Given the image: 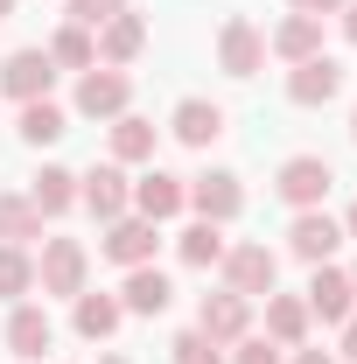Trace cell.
Wrapping results in <instances>:
<instances>
[{
  "instance_id": "23",
  "label": "cell",
  "mask_w": 357,
  "mask_h": 364,
  "mask_svg": "<svg viewBox=\"0 0 357 364\" xmlns=\"http://www.w3.org/2000/svg\"><path fill=\"white\" fill-rule=\"evenodd\" d=\"M28 203H36L43 218H63V210L78 203V176H70V168H43V176L28 182Z\"/></svg>"
},
{
  "instance_id": "38",
  "label": "cell",
  "mask_w": 357,
  "mask_h": 364,
  "mask_svg": "<svg viewBox=\"0 0 357 364\" xmlns=\"http://www.w3.org/2000/svg\"><path fill=\"white\" fill-rule=\"evenodd\" d=\"M7 14H14V0H0V21H7Z\"/></svg>"
},
{
  "instance_id": "28",
  "label": "cell",
  "mask_w": 357,
  "mask_h": 364,
  "mask_svg": "<svg viewBox=\"0 0 357 364\" xmlns=\"http://www.w3.org/2000/svg\"><path fill=\"white\" fill-rule=\"evenodd\" d=\"M36 287V259H28V245H0V301H21Z\"/></svg>"
},
{
  "instance_id": "13",
  "label": "cell",
  "mask_w": 357,
  "mask_h": 364,
  "mask_svg": "<svg viewBox=\"0 0 357 364\" xmlns=\"http://www.w3.org/2000/svg\"><path fill=\"white\" fill-rule=\"evenodd\" d=\"M56 343V322H49V309H36V301H14V316H7V350L21 364H36Z\"/></svg>"
},
{
  "instance_id": "36",
  "label": "cell",
  "mask_w": 357,
  "mask_h": 364,
  "mask_svg": "<svg viewBox=\"0 0 357 364\" xmlns=\"http://www.w3.org/2000/svg\"><path fill=\"white\" fill-rule=\"evenodd\" d=\"M343 238H357V203H351V218H343Z\"/></svg>"
},
{
  "instance_id": "12",
  "label": "cell",
  "mask_w": 357,
  "mask_h": 364,
  "mask_svg": "<svg viewBox=\"0 0 357 364\" xmlns=\"http://www.w3.org/2000/svg\"><path fill=\"white\" fill-rule=\"evenodd\" d=\"M196 329H203L211 343H238V336L252 329V301H245V294H231V287H224V294H203Z\"/></svg>"
},
{
  "instance_id": "1",
  "label": "cell",
  "mask_w": 357,
  "mask_h": 364,
  "mask_svg": "<svg viewBox=\"0 0 357 364\" xmlns=\"http://www.w3.org/2000/svg\"><path fill=\"white\" fill-rule=\"evenodd\" d=\"M85 273H91L85 238H43V259H36V287H43V294L78 301V294H85Z\"/></svg>"
},
{
  "instance_id": "9",
  "label": "cell",
  "mask_w": 357,
  "mask_h": 364,
  "mask_svg": "<svg viewBox=\"0 0 357 364\" xmlns=\"http://www.w3.org/2000/svg\"><path fill=\"white\" fill-rule=\"evenodd\" d=\"M218 63H224V77H252V70L267 63V36H260L245 14H231L218 28Z\"/></svg>"
},
{
  "instance_id": "32",
  "label": "cell",
  "mask_w": 357,
  "mask_h": 364,
  "mask_svg": "<svg viewBox=\"0 0 357 364\" xmlns=\"http://www.w3.org/2000/svg\"><path fill=\"white\" fill-rule=\"evenodd\" d=\"M287 7H294V14H315V21H322V14H343V0H287Z\"/></svg>"
},
{
  "instance_id": "7",
  "label": "cell",
  "mask_w": 357,
  "mask_h": 364,
  "mask_svg": "<svg viewBox=\"0 0 357 364\" xmlns=\"http://www.w3.org/2000/svg\"><path fill=\"white\" fill-rule=\"evenodd\" d=\"M49 85H56V63H49V49H14V56L0 63V91H7V98H21V105L49 98Z\"/></svg>"
},
{
  "instance_id": "26",
  "label": "cell",
  "mask_w": 357,
  "mask_h": 364,
  "mask_svg": "<svg viewBox=\"0 0 357 364\" xmlns=\"http://www.w3.org/2000/svg\"><path fill=\"white\" fill-rule=\"evenodd\" d=\"M43 238V210L28 196H0V245H28Z\"/></svg>"
},
{
  "instance_id": "21",
  "label": "cell",
  "mask_w": 357,
  "mask_h": 364,
  "mask_svg": "<svg viewBox=\"0 0 357 364\" xmlns=\"http://www.w3.org/2000/svg\"><path fill=\"white\" fill-rule=\"evenodd\" d=\"M154 140H161V127H154V119L119 112V119H112V161H119V168H127V161H154Z\"/></svg>"
},
{
  "instance_id": "3",
  "label": "cell",
  "mask_w": 357,
  "mask_h": 364,
  "mask_svg": "<svg viewBox=\"0 0 357 364\" xmlns=\"http://www.w3.org/2000/svg\"><path fill=\"white\" fill-rule=\"evenodd\" d=\"M329 182H336V168H329L322 154H287L280 176H273V189H280V203H294V210H322Z\"/></svg>"
},
{
  "instance_id": "29",
  "label": "cell",
  "mask_w": 357,
  "mask_h": 364,
  "mask_svg": "<svg viewBox=\"0 0 357 364\" xmlns=\"http://www.w3.org/2000/svg\"><path fill=\"white\" fill-rule=\"evenodd\" d=\"M169 350H176V364H224V343H211L203 329H182Z\"/></svg>"
},
{
  "instance_id": "27",
  "label": "cell",
  "mask_w": 357,
  "mask_h": 364,
  "mask_svg": "<svg viewBox=\"0 0 357 364\" xmlns=\"http://www.w3.org/2000/svg\"><path fill=\"white\" fill-rule=\"evenodd\" d=\"M70 134V119H63V105H49V98H36V105H21V140L28 147H49V140Z\"/></svg>"
},
{
  "instance_id": "11",
  "label": "cell",
  "mask_w": 357,
  "mask_h": 364,
  "mask_svg": "<svg viewBox=\"0 0 357 364\" xmlns=\"http://www.w3.org/2000/svg\"><path fill=\"white\" fill-rule=\"evenodd\" d=\"M302 301H309V316L336 322V329L357 316V294H351V273H343V267H315V273H309V294H302Z\"/></svg>"
},
{
  "instance_id": "37",
  "label": "cell",
  "mask_w": 357,
  "mask_h": 364,
  "mask_svg": "<svg viewBox=\"0 0 357 364\" xmlns=\"http://www.w3.org/2000/svg\"><path fill=\"white\" fill-rule=\"evenodd\" d=\"M98 364H134V358H119V350H105V358H98Z\"/></svg>"
},
{
  "instance_id": "39",
  "label": "cell",
  "mask_w": 357,
  "mask_h": 364,
  "mask_svg": "<svg viewBox=\"0 0 357 364\" xmlns=\"http://www.w3.org/2000/svg\"><path fill=\"white\" fill-rule=\"evenodd\" d=\"M351 140H357V112H351Z\"/></svg>"
},
{
  "instance_id": "18",
  "label": "cell",
  "mask_w": 357,
  "mask_h": 364,
  "mask_svg": "<svg viewBox=\"0 0 357 364\" xmlns=\"http://www.w3.org/2000/svg\"><path fill=\"white\" fill-rule=\"evenodd\" d=\"M91 43H98V63H112V70H119V63H134L140 49H147V21H140V14H112Z\"/></svg>"
},
{
  "instance_id": "15",
  "label": "cell",
  "mask_w": 357,
  "mask_h": 364,
  "mask_svg": "<svg viewBox=\"0 0 357 364\" xmlns=\"http://www.w3.org/2000/svg\"><path fill=\"white\" fill-rule=\"evenodd\" d=\"M182 203H189V182L169 176V168H147V176L134 182V210H140V218H154V225H161V218H176Z\"/></svg>"
},
{
  "instance_id": "6",
  "label": "cell",
  "mask_w": 357,
  "mask_h": 364,
  "mask_svg": "<svg viewBox=\"0 0 357 364\" xmlns=\"http://www.w3.org/2000/svg\"><path fill=\"white\" fill-rule=\"evenodd\" d=\"M78 203H85V210L98 218V225L127 218V203H134V182H127V168H119V161H105V168L78 176Z\"/></svg>"
},
{
  "instance_id": "17",
  "label": "cell",
  "mask_w": 357,
  "mask_h": 364,
  "mask_svg": "<svg viewBox=\"0 0 357 364\" xmlns=\"http://www.w3.org/2000/svg\"><path fill=\"white\" fill-rule=\"evenodd\" d=\"M169 134H176L182 147H211V140L224 134V105L218 98H182L176 119H169Z\"/></svg>"
},
{
  "instance_id": "22",
  "label": "cell",
  "mask_w": 357,
  "mask_h": 364,
  "mask_svg": "<svg viewBox=\"0 0 357 364\" xmlns=\"http://www.w3.org/2000/svg\"><path fill=\"white\" fill-rule=\"evenodd\" d=\"M273 56H287V63H309V56H322V21L315 14H287L280 28H273Z\"/></svg>"
},
{
  "instance_id": "19",
  "label": "cell",
  "mask_w": 357,
  "mask_h": 364,
  "mask_svg": "<svg viewBox=\"0 0 357 364\" xmlns=\"http://www.w3.org/2000/svg\"><path fill=\"white\" fill-rule=\"evenodd\" d=\"M309 301L302 294H267V336L280 343V350H302L309 343Z\"/></svg>"
},
{
  "instance_id": "2",
  "label": "cell",
  "mask_w": 357,
  "mask_h": 364,
  "mask_svg": "<svg viewBox=\"0 0 357 364\" xmlns=\"http://www.w3.org/2000/svg\"><path fill=\"white\" fill-rule=\"evenodd\" d=\"M224 287L231 294H245V301H260V294H273V280H280V259H273L260 238H245V245H224Z\"/></svg>"
},
{
  "instance_id": "5",
  "label": "cell",
  "mask_w": 357,
  "mask_h": 364,
  "mask_svg": "<svg viewBox=\"0 0 357 364\" xmlns=\"http://www.w3.org/2000/svg\"><path fill=\"white\" fill-rule=\"evenodd\" d=\"M127 98H134V77L112 70V63H91L85 77H78V112H85V119H119Z\"/></svg>"
},
{
  "instance_id": "20",
  "label": "cell",
  "mask_w": 357,
  "mask_h": 364,
  "mask_svg": "<svg viewBox=\"0 0 357 364\" xmlns=\"http://www.w3.org/2000/svg\"><path fill=\"white\" fill-rule=\"evenodd\" d=\"M70 322H78L85 343H105V336L127 322V309H119V294H78V301H70Z\"/></svg>"
},
{
  "instance_id": "31",
  "label": "cell",
  "mask_w": 357,
  "mask_h": 364,
  "mask_svg": "<svg viewBox=\"0 0 357 364\" xmlns=\"http://www.w3.org/2000/svg\"><path fill=\"white\" fill-rule=\"evenodd\" d=\"M287 350L273 343V336H238V350H231V364H280Z\"/></svg>"
},
{
  "instance_id": "30",
  "label": "cell",
  "mask_w": 357,
  "mask_h": 364,
  "mask_svg": "<svg viewBox=\"0 0 357 364\" xmlns=\"http://www.w3.org/2000/svg\"><path fill=\"white\" fill-rule=\"evenodd\" d=\"M112 14H127V0H70V28H91V36H98Z\"/></svg>"
},
{
  "instance_id": "34",
  "label": "cell",
  "mask_w": 357,
  "mask_h": 364,
  "mask_svg": "<svg viewBox=\"0 0 357 364\" xmlns=\"http://www.w3.org/2000/svg\"><path fill=\"white\" fill-rule=\"evenodd\" d=\"M343 358H351V364H357V316H351V322H343Z\"/></svg>"
},
{
  "instance_id": "24",
  "label": "cell",
  "mask_w": 357,
  "mask_h": 364,
  "mask_svg": "<svg viewBox=\"0 0 357 364\" xmlns=\"http://www.w3.org/2000/svg\"><path fill=\"white\" fill-rule=\"evenodd\" d=\"M49 63H56V70H91V63H98L91 28H70V21H63V28L49 36Z\"/></svg>"
},
{
  "instance_id": "4",
  "label": "cell",
  "mask_w": 357,
  "mask_h": 364,
  "mask_svg": "<svg viewBox=\"0 0 357 364\" xmlns=\"http://www.w3.org/2000/svg\"><path fill=\"white\" fill-rule=\"evenodd\" d=\"M154 245H161V225L154 218H112L105 225V238H98V252L112 259V267H154Z\"/></svg>"
},
{
  "instance_id": "8",
  "label": "cell",
  "mask_w": 357,
  "mask_h": 364,
  "mask_svg": "<svg viewBox=\"0 0 357 364\" xmlns=\"http://www.w3.org/2000/svg\"><path fill=\"white\" fill-rule=\"evenodd\" d=\"M189 210H196L203 225H231V218L245 210V189H238V176H231V168L196 176V182H189Z\"/></svg>"
},
{
  "instance_id": "35",
  "label": "cell",
  "mask_w": 357,
  "mask_h": 364,
  "mask_svg": "<svg viewBox=\"0 0 357 364\" xmlns=\"http://www.w3.org/2000/svg\"><path fill=\"white\" fill-rule=\"evenodd\" d=\"M343 36L357 43V0H343Z\"/></svg>"
},
{
  "instance_id": "33",
  "label": "cell",
  "mask_w": 357,
  "mask_h": 364,
  "mask_svg": "<svg viewBox=\"0 0 357 364\" xmlns=\"http://www.w3.org/2000/svg\"><path fill=\"white\" fill-rule=\"evenodd\" d=\"M287 364H336L329 350H287Z\"/></svg>"
},
{
  "instance_id": "14",
  "label": "cell",
  "mask_w": 357,
  "mask_h": 364,
  "mask_svg": "<svg viewBox=\"0 0 357 364\" xmlns=\"http://www.w3.org/2000/svg\"><path fill=\"white\" fill-rule=\"evenodd\" d=\"M336 91H343V63L336 56H309V63L287 70V98L294 105H329Z\"/></svg>"
},
{
  "instance_id": "10",
  "label": "cell",
  "mask_w": 357,
  "mask_h": 364,
  "mask_svg": "<svg viewBox=\"0 0 357 364\" xmlns=\"http://www.w3.org/2000/svg\"><path fill=\"white\" fill-rule=\"evenodd\" d=\"M287 245H294V259H309V267H329V252L343 245V225H336L329 210H294V225H287Z\"/></svg>"
},
{
  "instance_id": "25",
  "label": "cell",
  "mask_w": 357,
  "mask_h": 364,
  "mask_svg": "<svg viewBox=\"0 0 357 364\" xmlns=\"http://www.w3.org/2000/svg\"><path fill=\"white\" fill-rule=\"evenodd\" d=\"M176 252H182V267H218L224 259V225H182V238H176Z\"/></svg>"
},
{
  "instance_id": "16",
  "label": "cell",
  "mask_w": 357,
  "mask_h": 364,
  "mask_svg": "<svg viewBox=\"0 0 357 364\" xmlns=\"http://www.w3.org/2000/svg\"><path fill=\"white\" fill-rule=\"evenodd\" d=\"M169 301H176V287H169L161 267H127V287H119V309L127 316H161Z\"/></svg>"
},
{
  "instance_id": "40",
  "label": "cell",
  "mask_w": 357,
  "mask_h": 364,
  "mask_svg": "<svg viewBox=\"0 0 357 364\" xmlns=\"http://www.w3.org/2000/svg\"><path fill=\"white\" fill-rule=\"evenodd\" d=\"M351 294H357V267H351Z\"/></svg>"
}]
</instances>
